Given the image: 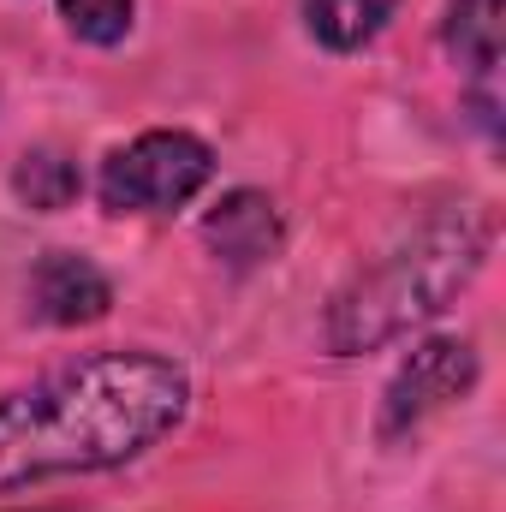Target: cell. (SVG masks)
Here are the masks:
<instances>
[{
	"label": "cell",
	"mask_w": 506,
	"mask_h": 512,
	"mask_svg": "<svg viewBox=\"0 0 506 512\" xmlns=\"http://www.w3.org/2000/svg\"><path fill=\"white\" fill-rule=\"evenodd\" d=\"M185 405V370L155 352H96L12 387L0 399V495L48 477L114 471L149 453Z\"/></svg>",
	"instance_id": "cell-1"
},
{
	"label": "cell",
	"mask_w": 506,
	"mask_h": 512,
	"mask_svg": "<svg viewBox=\"0 0 506 512\" xmlns=\"http://www.w3.org/2000/svg\"><path fill=\"white\" fill-rule=\"evenodd\" d=\"M489 245H495V221L483 209H447L423 221L381 262L352 274V286L328 304V352L358 358V352H376L387 340L435 322L483 274Z\"/></svg>",
	"instance_id": "cell-2"
},
{
	"label": "cell",
	"mask_w": 506,
	"mask_h": 512,
	"mask_svg": "<svg viewBox=\"0 0 506 512\" xmlns=\"http://www.w3.org/2000/svg\"><path fill=\"white\" fill-rule=\"evenodd\" d=\"M209 173H215V155H209L203 137H191V131H143L137 143L114 149L102 161L96 197L114 215H161V209L191 203L209 185Z\"/></svg>",
	"instance_id": "cell-3"
},
{
	"label": "cell",
	"mask_w": 506,
	"mask_h": 512,
	"mask_svg": "<svg viewBox=\"0 0 506 512\" xmlns=\"http://www.w3.org/2000/svg\"><path fill=\"white\" fill-rule=\"evenodd\" d=\"M477 387V346L471 340H429L405 358V370L387 382L381 399V441L417 435L435 411H447L453 399H465Z\"/></svg>",
	"instance_id": "cell-4"
},
{
	"label": "cell",
	"mask_w": 506,
	"mask_h": 512,
	"mask_svg": "<svg viewBox=\"0 0 506 512\" xmlns=\"http://www.w3.org/2000/svg\"><path fill=\"white\" fill-rule=\"evenodd\" d=\"M114 304V286L108 274L78 251H48L30 268V310L42 322H60V328H84L96 316H108Z\"/></svg>",
	"instance_id": "cell-5"
},
{
	"label": "cell",
	"mask_w": 506,
	"mask_h": 512,
	"mask_svg": "<svg viewBox=\"0 0 506 512\" xmlns=\"http://www.w3.org/2000/svg\"><path fill=\"white\" fill-rule=\"evenodd\" d=\"M203 239H209V251L221 256V262L256 268V262H268V256L280 251L286 227H280V209H274L262 191H233V197H221V203L209 209Z\"/></svg>",
	"instance_id": "cell-6"
},
{
	"label": "cell",
	"mask_w": 506,
	"mask_h": 512,
	"mask_svg": "<svg viewBox=\"0 0 506 512\" xmlns=\"http://www.w3.org/2000/svg\"><path fill=\"white\" fill-rule=\"evenodd\" d=\"M501 12L506 0H447V48L471 78H495L501 66Z\"/></svg>",
	"instance_id": "cell-7"
},
{
	"label": "cell",
	"mask_w": 506,
	"mask_h": 512,
	"mask_svg": "<svg viewBox=\"0 0 506 512\" xmlns=\"http://www.w3.org/2000/svg\"><path fill=\"white\" fill-rule=\"evenodd\" d=\"M399 0H304V18H310V36L334 54H352L376 36L381 24L393 18Z\"/></svg>",
	"instance_id": "cell-8"
},
{
	"label": "cell",
	"mask_w": 506,
	"mask_h": 512,
	"mask_svg": "<svg viewBox=\"0 0 506 512\" xmlns=\"http://www.w3.org/2000/svg\"><path fill=\"white\" fill-rule=\"evenodd\" d=\"M78 167L60 155V149H30L24 161H18V173H12V191L30 203V209H42V215H54V209H66L72 197H78Z\"/></svg>",
	"instance_id": "cell-9"
},
{
	"label": "cell",
	"mask_w": 506,
	"mask_h": 512,
	"mask_svg": "<svg viewBox=\"0 0 506 512\" xmlns=\"http://www.w3.org/2000/svg\"><path fill=\"white\" fill-rule=\"evenodd\" d=\"M131 6L137 0H60V18L78 42H96V48H114L131 30Z\"/></svg>",
	"instance_id": "cell-10"
}]
</instances>
